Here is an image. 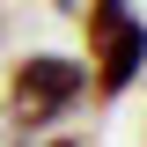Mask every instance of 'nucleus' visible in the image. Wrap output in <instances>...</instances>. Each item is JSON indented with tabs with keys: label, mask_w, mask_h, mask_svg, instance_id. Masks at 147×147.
Listing matches in <instances>:
<instances>
[{
	"label": "nucleus",
	"mask_w": 147,
	"mask_h": 147,
	"mask_svg": "<svg viewBox=\"0 0 147 147\" xmlns=\"http://www.w3.org/2000/svg\"><path fill=\"white\" fill-rule=\"evenodd\" d=\"M81 30V74H88V103H125L147 81V15L132 0H81L74 7Z\"/></svg>",
	"instance_id": "obj_1"
},
{
	"label": "nucleus",
	"mask_w": 147,
	"mask_h": 147,
	"mask_svg": "<svg viewBox=\"0 0 147 147\" xmlns=\"http://www.w3.org/2000/svg\"><path fill=\"white\" fill-rule=\"evenodd\" d=\"M81 103H88V74H81V59H74V52L37 44V52H22L15 66L0 74V125L15 132V140L59 132Z\"/></svg>",
	"instance_id": "obj_2"
},
{
	"label": "nucleus",
	"mask_w": 147,
	"mask_h": 147,
	"mask_svg": "<svg viewBox=\"0 0 147 147\" xmlns=\"http://www.w3.org/2000/svg\"><path fill=\"white\" fill-rule=\"evenodd\" d=\"M15 147H88L81 132H37V140H15Z\"/></svg>",
	"instance_id": "obj_3"
},
{
	"label": "nucleus",
	"mask_w": 147,
	"mask_h": 147,
	"mask_svg": "<svg viewBox=\"0 0 147 147\" xmlns=\"http://www.w3.org/2000/svg\"><path fill=\"white\" fill-rule=\"evenodd\" d=\"M0 37H7V15H0Z\"/></svg>",
	"instance_id": "obj_4"
}]
</instances>
